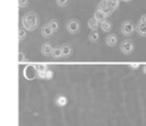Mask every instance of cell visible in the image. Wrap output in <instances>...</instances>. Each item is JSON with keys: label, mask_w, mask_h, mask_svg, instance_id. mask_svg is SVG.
<instances>
[{"label": "cell", "mask_w": 146, "mask_h": 126, "mask_svg": "<svg viewBox=\"0 0 146 126\" xmlns=\"http://www.w3.org/2000/svg\"><path fill=\"white\" fill-rule=\"evenodd\" d=\"M40 24V18L39 15L34 11H29L26 12L23 18H22V26L23 28H25L27 32H32L34 30H36V27Z\"/></svg>", "instance_id": "cell-1"}, {"label": "cell", "mask_w": 146, "mask_h": 126, "mask_svg": "<svg viewBox=\"0 0 146 126\" xmlns=\"http://www.w3.org/2000/svg\"><path fill=\"white\" fill-rule=\"evenodd\" d=\"M136 32V25L131 20H125L121 25V33L124 36H130Z\"/></svg>", "instance_id": "cell-2"}, {"label": "cell", "mask_w": 146, "mask_h": 126, "mask_svg": "<svg viewBox=\"0 0 146 126\" xmlns=\"http://www.w3.org/2000/svg\"><path fill=\"white\" fill-rule=\"evenodd\" d=\"M120 49H121V51H122L123 54L129 56V54H131L135 51V43H133V41H131L129 39L128 40H124V41H122Z\"/></svg>", "instance_id": "cell-3"}, {"label": "cell", "mask_w": 146, "mask_h": 126, "mask_svg": "<svg viewBox=\"0 0 146 126\" xmlns=\"http://www.w3.org/2000/svg\"><path fill=\"white\" fill-rule=\"evenodd\" d=\"M80 28H81V25H80V22L78 19H70L67 23H66V30L70 34H76L80 32Z\"/></svg>", "instance_id": "cell-4"}, {"label": "cell", "mask_w": 146, "mask_h": 126, "mask_svg": "<svg viewBox=\"0 0 146 126\" xmlns=\"http://www.w3.org/2000/svg\"><path fill=\"white\" fill-rule=\"evenodd\" d=\"M98 10L105 12L107 16L112 15L113 11H114V9H113V7L111 6V2H110L108 0H102V1L98 3Z\"/></svg>", "instance_id": "cell-5"}, {"label": "cell", "mask_w": 146, "mask_h": 126, "mask_svg": "<svg viewBox=\"0 0 146 126\" xmlns=\"http://www.w3.org/2000/svg\"><path fill=\"white\" fill-rule=\"evenodd\" d=\"M54 33H55V32L52 31V28H51L48 24H44V25L41 27V35H42L43 37H46V39L51 37Z\"/></svg>", "instance_id": "cell-6"}, {"label": "cell", "mask_w": 146, "mask_h": 126, "mask_svg": "<svg viewBox=\"0 0 146 126\" xmlns=\"http://www.w3.org/2000/svg\"><path fill=\"white\" fill-rule=\"evenodd\" d=\"M52 45H51V43H49V42H46V43H43L42 45H41V53L43 54V56H46V57H49V56H51V53H52Z\"/></svg>", "instance_id": "cell-7"}, {"label": "cell", "mask_w": 146, "mask_h": 126, "mask_svg": "<svg viewBox=\"0 0 146 126\" xmlns=\"http://www.w3.org/2000/svg\"><path fill=\"white\" fill-rule=\"evenodd\" d=\"M136 32L140 36H146V23L138 22V24L136 25Z\"/></svg>", "instance_id": "cell-8"}, {"label": "cell", "mask_w": 146, "mask_h": 126, "mask_svg": "<svg viewBox=\"0 0 146 126\" xmlns=\"http://www.w3.org/2000/svg\"><path fill=\"white\" fill-rule=\"evenodd\" d=\"M99 26H100V23H99L95 17H92V18H90V19L88 20V27H89L91 31H97V30L99 28Z\"/></svg>", "instance_id": "cell-9"}, {"label": "cell", "mask_w": 146, "mask_h": 126, "mask_svg": "<svg viewBox=\"0 0 146 126\" xmlns=\"http://www.w3.org/2000/svg\"><path fill=\"white\" fill-rule=\"evenodd\" d=\"M117 43V36L115 34H108L106 36V44L108 47H115Z\"/></svg>", "instance_id": "cell-10"}, {"label": "cell", "mask_w": 146, "mask_h": 126, "mask_svg": "<svg viewBox=\"0 0 146 126\" xmlns=\"http://www.w3.org/2000/svg\"><path fill=\"white\" fill-rule=\"evenodd\" d=\"M62 48V53H63V57L64 58H68L71 54H72V51H73V49H72V47L70 45V44H64L63 47H60Z\"/></svg>", "instance_id": "cell-11"}, {"label": "cell", "mask_w": 146, "mask_h": 126, "mask_svg": "<svg viewBox=\"0 0 146 126\" xmlns=\"http://www.w3.org/2000/svg\"><path fill=\"white\" fill-rule=\"evenodd\" d=\"M100 28H102V31L103 32H105V33H110L111 31H112V23L110 22V20H104V22H102L100 23Z\"/></svg>", "instance_id": "cell-12"}, {"label": "cell", "mask_w": 146, "mask_h": 126, "mask_svg": "<svg viewBox=\"0 0 146 126\" xmlns=\"http://www.w3.org/2000/svg\"><path fill=\"white\" fill-rule=\"evenodd\" d=\"M88 39H89V41L91 43H97V42H99L100 36H99V33L97 31H91L89 33V35H88Z\"/></svg>", "instance_id": "cell-13"}, {"label": "cell", "mask_w": 146, "mask_h": 126, "mask_svg": "<svg viewBox=\"0 0 146 126\" xmlns=\"http://www.w3.org/2000/svg\"><path fill=\"white\" fill-rule=\"evenodd\" d=\"M55 103L58 106V107H64L66 103H67V99L66 96L62 95V94H58L56 98H55Z\"/></svg>", "instance_id": "cell-14"}, {"label": "cell", "mask_w": 146, "mask_h": 126, "mask_svg": "<svg viewBox=\"0 0 146 126\" xmlns=\"http://www.w3.org/2000/svg\"><path fill=\"white\" fill-rule=\"evenodd\" d=\"M94 17L99 22V23H102V22H104V20H106V18H107V15L105 14V12H103V11H100V10H96L95 11V14H94Z\"/></svg>", "instance_id": "cell-15"}, {"label": "cell", "mask_w": 146, "mask_h": 126, "mask_svg": "<svg viewBox=\"0 0 146 126\" xmlns=\"http://www.w3.org/2000/svg\"><path fill=\"white\" fill-rule=\"evenodd\" d=\"M48 25L52 28V31H54V32H58V31H59L60 25H59V22H58L57 19H51V20L48 23Z\"/></svg>", "instance_id": "cell-16"}, {"label": "cell", "mask_w": 146, "mask_h": 126, "mask_svg": "<svg viewBox=\"0 0 146 126\" xmlns=\"http://www.w3.org/2000/svg\"><path fill=\"white\" fill-rule=\"evenodd\" d=\"M38 77L43 78V79H50V78L52 77V72H51V70H49V69H47L46 72L39 73V74H38Z\"/></svg>", "instance_id": "cell-17"}, {"label": "cell", "mask_w": 146, "mask_h": 126, "mask_svg": "<svg viewBox=\"0 0 146 126\" xmlns=\"http://www.w3.org/2000/svg\"><path fill=\"white\" fill-rule=\"evenodd\" d=\"M52 58L54 59H59L63 57V53H62V48H54L52 49V53H51Z\"/></svg>", "instance_id": "cell-18"}, {"label": "cell", "mask_w": 146, "mask_h": 126, "mask_svg": "<svg viewBox=\"0 0 146 126\" xmlns=\"http://www.w3.org/2000/svg\"><path fill=\"white\" fill-rule=\"evenodd\" d=\"M26 36H27V31H26L25 28H21V30L18 31V40H19V41H23Z\"/></svg>", "instance_id": "cell-19"}, {"label": "cell", "mask_w": 146, "mask_h": 126, "mask_svg": "<svg viewBox=\"0 0 146 126\" xmlns=\"http://www.w3.org/2000/svg\"><path fill=\"white\" fill-rule=\"evenodd\" d=\"M34 66H35V69H36L38 74H39V73H42V72H46V70L48 69L46 65H34Z\"/></svg>", "instance_id": "cell-20"}, {"label": "cell", "mask_w": 146, "mask_h": 126, "mask_svg": "<svg viewBox=\"0 0 146 126\" xmlns=\"http://www.w3.org/2000/svg\"><path fill=\"white\" fill-rule=\"evenodd\" d=\"M70 0H56V3L59 6V7H66L68 5Z\"/></svg>", "instance_id": "cell-21"}, {"label": "cell", "mask_w": 146, "mask_h": 126, "mask_svg": "<svg viewBox=\"0 0 146 126\" xmlns=\"http://www.w3.org/2000/svg\"><path fill=\"white\" fill-rule=\"evenodd\" d=\"M29 5V0H18V6L21 8H24Z\"/></svg>", "instance_id": "cell-22"}, {"label": "cell", "mask_w": 146, "mask_h": 126, "mask_svg": "<svg viewBox=\"0 0 146 126\" xmlns=\"http://www.w3.org/2000/svg\"><path fill=\"white\" fill-rule=\"evenodd\" d=\"M25 60V54H24V52L23 51H19L18 52V61H24Z\"/></svg>", "instance_id": "cell-23"}, {"label": "cell", "mask_w": 146, "mask_h": 126, "mask_svg": "<svg viewBox=\"0 0 146 126\" xmlns=\"http://www.w3.org/2000/svg\"><path fill=\"white\" fill-rule=\"evenodd\" d=\"M139 22H141V23H146V14H144V15H141V16H140Z\"/></svg>", "instance_id": "cell-24"}, {"label": "cell", "mask_w": 146, "mask_h": 126, "mask_svg": "<svg viewBox=\"0 0 146 126\" xmlns=\"http://www.w3.org/2000/svg\"><path fill=\"white\" fill-rule=\"evenodd\" d=\"M131 69H137V68H139V65L138 64H133V65H130L129 66Z\"/></svg>", "instance_id": "cell-25"}, {"label": "cell", "mask_w": 146, "mask_h": 126, "mask_svg": "<svg viewBox=\"0 0 146 126\" xmlns=\"http://www.w3.org/2000/svg\"><path fill=\"white\" fill-rule=\"evenodd\" d=\"M143 72L146 74V65H144V67H143Z\"/></svg>", "instance_id": "cell-26"}, {"label": "cell", "mask_w": 146, "mask_h": 126, "mask_svg": "<svg viewBox=\"0 0 146 126\" xmlns=\"http://www.w3.org/2000/svg\"><path fill=\"white\" fill-rule=\"evenodd\" d=\"M121 1H125V2H129V1H131V0H121Z\"/></svg>", "instance_id": "cell-27"}]
</instances>
